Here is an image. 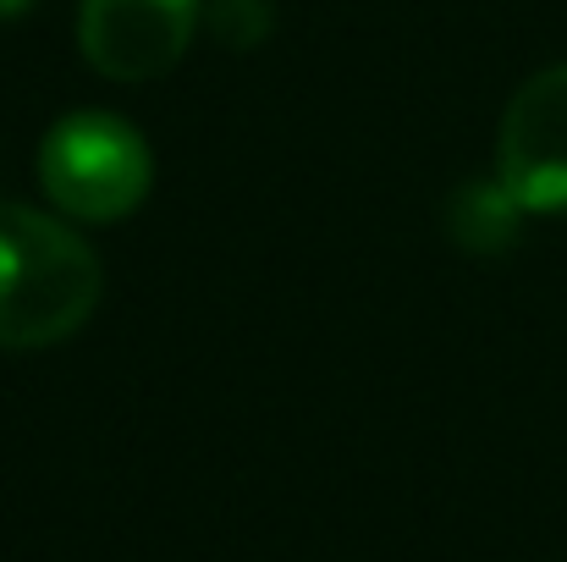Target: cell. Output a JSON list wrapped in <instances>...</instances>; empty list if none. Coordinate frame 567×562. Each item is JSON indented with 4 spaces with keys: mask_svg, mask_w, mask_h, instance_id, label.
Segmentation results:
<instances>
[{
    "mask_svg": "<svg viewBox=\"0 0 567 562\" xmlns=\"http://www.w3.org/2000/svg\"><path fill=\"white\" fill-rule=\"evenodd\" d=\"M496 177L529 215L567 210V67L535 72L513 94L496 139Z\"/></svg>",
    "mask_w": 567,
    "mask_h": 562,
    "instance_id": "cell-4",
    "label": "cell"
},
{
    "mask_svg": "<svg viewBox=\"0 0 567 562\" xmlns=\"http://www.w3.org/2000/svg\"><path fill=\"white\" fill-rule=\"evenodd\" d=\"M22 11H33V0H0V22H11V17H22Z\"/></svg>",
    "mask_w": 567,
    "mask_h": 562,
    "instance_id": "cell-7",
    "label": "cell"
},
{
    "mask_svg": "<svg viewBox=\"0 0 567 562\" xmlns=\"http://www.w3.org/2000/svg\"><path fill=\"white\" fill-rule=\"evenodd\" d=\"M198 22V0H83L78 50L111 83H150L188 55Z\"/></svg>",
    "mask_w": 567,
    "mask_h": 562,
    "instance_id": "cell-3",
    "label": "cell"
},
{
    "mask_svg": "<svg viewBox=\"0 0 567 562\" xmlns=\"http://www.w3.org/2000/svg\"><path fill=\"white\" fill-rule=\"evenodd\" d=\"M529 210L496 183H468L457 198H452V210H446V226H452V237L468 248V254H502L513 237H518V221H524Z\"/></svg>",
    "mask_w": 567,
    "mask_h": 562,
    "instance_id": "cell-5",
    "label": "cell"
},
{
    "mask_svg": "<svg viewBox=\"0 0 567 562\" xmlns=\"http://www.w3.org/2000/svg\"><path fill=\"white\" fill-rule=\"evenodd\" d=\"M155 183V155L144 133L116 111H72L39 144V187L72 221L111 226L127 221Z\"/></svg>",
    "mask_w": 567,
    "mask_h": 562,
    "instance_id": "cell-2",
    "label": "cell"
},
{
    "mask_svg": "<svg viewBox=\"0 0 567 562\" xmlns=\"http://www.w3.org/2000/svg\"><path fill=\"white\" fill-rule=\"evenodd\" d=\"M204 22H209V33H215L220 44L254 50L259 39H270L276 11H270V0H215V6L204 11Z\"/></svg>",
    "mask_w": 567,
    "mask_h": 562,
    "instance_id": "cell-6",
    "label": "cell"
},
{
    "mask_svg": "<svg viewBox=\"0 0 567 562\" xmlns=\"http://www.w3.org/2000/svg\"><path fill=\"white\" fill-rule=\"evenodd\" d=\"M94 248L55 215L0 204V348L39 354L78 337L100 304Z\"/></svg>",
    "mask_w": 567,
    "mask_h": 562,
    "instance_id": "cell-1",
    "label": "cell"
}]
</instances>
